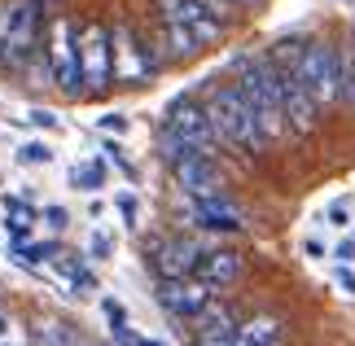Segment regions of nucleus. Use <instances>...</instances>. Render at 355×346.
Wrapping results in <instances>:
<instances>
[{
  "label": "nucleus",
  "mask_w": 355,
  "mask_h": 346,
  "mask_svg": "<svg viewBox=\"0 0 355 346\" xmlns=\"http://www.w3.org/2000/svg\"><path fill=\"white\" fill-rule=\"evenodd\" d=\"M237 88L245 96V105H250L254 123L263 128L268 141H277L281 128H285V114H281V66L272 58H241L237 62Z\"/></svg>",
  "instance_id": "obj_1"
},
{
  "label": "nucleus",
  "mask_w": 355,
  "mask_h": 346,
  "mask_svg": "<svg viewBox=\"0 0 355 346\" xmlns=\"http://www.w3.org/2000/svg\"><path fill=\"white\" fill-rule=\"evenodd\" d=\"M211 149H215V128L207 119V105L189 101V96L171 101L167 119H162V158L175 162L180 154H211Z\"/></svg>",
  "instance_id": "obj_2"
},
{
  "label": "nucleus",
  "mask_w": 355,
  "mask_h": 346,
  "mask_svg": "<svg viewBox=\"0 0 355 346\" xmlns=\"http://www.w3.org/2000/svg\"><path fill=\"white\" fill-rule=\"evenodd\" d=\"M207 119H211V128H215V141H224V145H233V149H250V154H254V149L268 145V136L254 123L241 88H215L211 101H207Z\"/></svg>",
  "instance_id": "obj_3"
},
{
  "label": "nucleus",
  "mask_w": 355,
  "mask_h": 346,
  "mask_svg": "<svg viewBox=\"0 0 355 346\" xmlns=\"http://www.w3.org/2000/svg\"><path fill=\"white\" fill-rule=\"evenodd\" d=\"M290 75L311 92V101H316V105L338 101V96H343V88H347V71H343V62H338V53H334L329 44H307V49L294 58Z\"/></svg>",
  "instance_id": "obj_4"
},
{
  "label": "nucleus",
  "mask_w": 355,
  "mask_h": 346,
  "mask_svg": "<svg viewBox=\"0 0 355 346\" xmlns=\"http://www.w3.org/2000/svg\"><path fill=\"white\" fill-rule=\"evenodd\" d=\"M35 31H40V0H13L0 9V66L18 71L35 53Z\"/></svg>",
  "instance_id": "obj_5"
},
{
  "label": "nucleus",
  "mask_w": 355,
  "mask_h": 346,
  "mask_svg": "<svg viewBox=\"0 0 355 346\" xmlns=\"http://www.w3.org/2000/svg\"><path fill=\"white\" fill-rule=\"evenodd\" d=\"M158 5H162V18L189 26L202 44H211V40L224 35V9H220V0H158Z\"/></svg>",
  "instance_id": "obj_6"
},
{
  "label": "nucleus",
  "mask_w": 355,
  "mask_h": 346,
  "mask_svg": "<svg viewBox=\"0 0 355 346\" xmlns=\"http://www.w3.org/2000/svg\"><path fill=\"white\" fill-rule=\"evenodd\" d=\"M211 298H215V289L202 276H162L158 281V307L180 315V320H193Z\"/></svg>",
  "instance_id": "obj_7"
},
{
  "label": "nucleus",
  "mask_w": 355,
  "mask_h": 346,
  "mask_svg": "<svg viewBox=\"0 0 355 346\" xmlns=\"http://www.w3.org/2000/svg\"><path fill=\"white\" fill-rule=\"evenodd\" d=\"M49 75H53V84L66 88V92H79V88H84V75H79V31H75V26L66 22V18L53 26Z\"/></svg>",
  "instance_id": "obj_8"
},
{
  "label": "nucleus",
  "mask_w": 355,
  "mask_h": 346,
  "mask_svg": "<svg viewBox=\"0 0 355 346\" xmlns=\"http://www.w3.org/2000/svg\"><path fill=\"white\" fill-rule=\"evenodd\" d=\"M171 171H175V184H180L189 198H215V193L224 189V175H220L211 154H180L171 162Z\"/></svg>",
  "instance_id": "obj_9"
},
{
  "label": "nucleus",
  "mask_w": 355,
  "mask_h": 346,
  "mask_svg": "<svg viewBox=\"0 0 355 346\" xmlns=\"http://www.w3.org/2000/svg\"><path fill=\"white\" fill-rule=\"evenodd\" d=\"M79 75H84L88 88L110 84V31L105 26H88L79 35Z\"/></svg>",
  "instance_id": "obj_10"
},
{
  "label": "nucleus",
  "mask_w": 355,
  "mask_h": 346,
  "mask_svg": "<svg viewBox=\"0 0 355 346\" xmlns=\"http://www.w3.org/2000/svg\"><path fill=\"white\" fill-rule=\"evenodd\" d=\"M189 215H193V224L207 228V232H241L245 228V215L224 198V193H215V198H193Z\"/></svg>",
  "instance_id": "obj_11"
},
{
  "label": "nucleus",
  "mask_w": 355,
  "mask_h": 346,
  "mask_svg": "<svg viewBox=\"0 0 355 346\" xmlns=\"http://www.w3.org/2000/svg\"><path fill=\"white\" fill-rule=\"evenodd\" d=\"M281 114L298 132H311V128H316V101H311V92L298 84L285 66H281Z\"/></svg>",
  "instance_id": "obj_12"
},
{
  "label": "nucleus",
  "mask_w": 355,
  "mask_h": 346,
  "mask_svg": "<svg viewBox=\"0 0 355 346\" xmlns=\"http://www.w3.org/2000/svg\"><path fill=\"white\" fill-rule=\"evenodd\" d=\"M149 71H154V62H149L145 53L136 49V40H132V35L119 26V31L110 35V75L128 79V84H141V79H145Z\"/></svg>",
  "instance_id": "obj_13"
},
{
  "label": "nucleus",
  "mask_w": 355,
  "mask_h": 346,
  "mask_svg": "<svg viewBox=\"0 0 355 346\" xmlns=\"http://www.w3.org/2000/svg\"><path fill=\"white\" fill-rule=\"evenodd\" d=\"M202 259V245L189 241V237H171V241H158L154 245V268L158 276H193Z\"/></svg>",
  "instance_id": "obj_14"
},
{
  "label": "nucleus",
  "mask_w": 355,
  "mask_h": 346,
  "mask_svg": "<svg viewBox=\"0 0 355 346\" xmlns=\"http://www.w3.org/2000/svg\"><path fill=\"white\" fill-rule=\"evenodd\" d=\"M193 272H198L211 289H220V285H233L237 276H241V259H237L233 250H202V259H198Z\"/></svg>",
  "instance_id": "obj_15"
},
{
  "label": "nucleus",
  "mask_w": 355,
  "mask_h": 346,
  "mask_svg": "<svg viewBox=\"0 0 355 346\" xmlns=\"http://www.w3.org/2000/svg\"><path fill=\"white\" fill-rule=\"evenodd\" d=\"M35 346H92L71 320H58V315H44L35 325Z\"/></svg>",
  "instance_id": "obj_16"
},
{
  "label": "nucleus",
  "mask_w": 355,
  "mask_h": 346,
  "mask_svg": "<svg viewBox=\"0 0 355 346\" xmlns=\"http://www.w3.org/2000/svg\"><path fill=\"white\" fill-rule=\"evenodd\" d=\"M237 346H281V325L272 315H259V320H245L237 334H233Z\"/></svg>",
  "instance_id": "obj_17"
},
{
  "label": "nucleus",
  "mask_w": 355,
  "mask_h": 346,
  "mask_svg": "<svg viewBox=\"0 0 355 346\" xmlns=\"http://www.w3.org/2000/svg\"><path fill=\"white\" fill-rule=\"evenodd\" d=\"M71 184H75L79 193H97V189H105V162H101V158L75 162V167H71Z\"/></svg>",
  "instance_id": "obj_18"
},
{
  "label": "nucleus",
  "mask_w": 355,
  "mask_h": 346,
  "mask_svg": "<svg viewBox=\"0 0 355 346\" xmlns=\"http://www.w3.org/2000/svg\"><path fill=\"white\" fill-rule=\"evenodd\" d=\"M193 320H202V334H237V325H233V311L224 307V302H207V307H202Z\"/></svg>",
  "instance_id": "obj_19"
},
{
  "label": "nucleus",
  "mask_w": 355,
  "mask_h": 346,
  "mask_svg": "<svg viewBox=\"0 0 355 346\" xmlns=\"http://www.w3.org/2000/svg\"><path fill=\"white\" fill-rule=\"evenodd\" d=\"M167 40H171V53H175V58H193V53L202 49V40L189 31V26H180V22H167Z\"/></svg>",
  "instance_id": "obj_20"
},
{
  "label": "nucleus",
  "mask_w": 355,
  "mask_h": 346,
  "mask_svg": "<svg viewBox=\"0 0 355 346\" xmlns=\"http://www.w3.org/2000/svg\"><path fill=\"white\" fill-rule=\"evenodd\" d=\"M18 162H22V167H49V162H53V145H44V141H26V145L18 149Z\"/></svg>",
  "instance_id": "obj_21"
},
{
  "label": "nucleus",
  "mask_w": 355,
  "mask_h": 346,
  "mask_svg": "<svg viewBox=\"0 0 355 346\" xmlns=\"http://www.w3.org/2000/svg\"><path fill=\"white\" fill-rule=\"evenodd\" d=\"M88 259H97V263L114 259V237H110L105 228H92V232H88Z\"/></svg>",
  "instance_id": "obj_22"
},
{
  "label": "nucleus",
  "mask_w": 355,
  "mask_h": 346,
  "mask_svg": "<svg viewBox=\"0 0 355 346\" xmlns=\"http://www.w3.org/2000/svg\"><path fill=\"white\" fill-rule=\"evenodd\" d=\"M18 254H22V263H49L53 254H58V245H53V241H44V245H18Z\"/></svg>",
  "instance_id": "obj_23"
},
{
  "label": "nucleus",
  "mask_w": 355,
  "mask_h": 346,
  "mask_svg": "<svg viewBox=\"0 0 355 346\" xmlns=\"http://www.w3.org/2000/svg\"><path fill=\"white\" fill-rule=\"evenodd\" d=\"M114 206H119V215H123V224H136V215H141V202H136V193H119L114 198Z\"/></svg>",
  "instance_id": "obj_24"
},
{
  "label": "nucleus",
  "mask_w": 355,
  "mask_h": 346,
  "mask_svg": "<svg viewBox=\"0 0 355 346\" xmlns=\"http://www.w3.org/2000/svg\"><path fill=\"white\" fill-rule=\"evenodd\" d=\"M110 338H114V346H145V338L136 334L128 320H123V325H110Z\"/></svg>",
  "instance_id": "obj_25"
},
{
  "label": "nucleus",
  "mask_w": 355,
  "mask_h": 346,
  "mask_svg": "<svg viewBox=\"0 0 355 346\" xmlns=\"http://www.w3.org/2000/svg\"><path fill=\"white\" fill-rule=\"evenodd\" d=\"M26 123H35V128H49V132L62 128V119L53 114V110H26Z\"/></svg>",
  "instance_id": "obj_26"
},
{
  "label": "nucleus",
  "mask_w": 355,
  "mask_h": 346,
  "mask_svg": "<svg viewBox=\"0 0 355 346\" xmlns=\"http://www.w3.org/2000/svg\"><path fill=\"white\" fill-rule=\"evenodd\" d=\"M334 285L343 289L347 298H355V272H351V263H338V272H334Z\"/></svg>",
  "instance_id": "obj_27"
},
{
  "label": "nucleus",
  "mask_w": 355,
  "mask_h": 346,
  "mask_svg": "<svg viewBox=\"0 0 355 346\" xmlns=\"http://www.w3.org/2000/svg\"><path fill=\"white\" fill-rule=\"evenodd\" d=\"M5 232H9V237L22 245L26 237H31V219H22V215H18V219H9V215H5Z\"/></svg>",
  "instance_id": "obj_28"
},
{
  "label": "nucleus",
  "mask_w": 355,
  "mask_h": 346,
  "mask_svg": "<svg viewBox=\"0 0 355 346\" xmlns=\"http://www.w3.org/2000/svg\"><path fill=\"white\" fill-rule=\"evenodd\" d=\"M97 128H101V132H114V136H123V132L132 128V123H128V114H101V119H97Z\"/></svg>",
  "instance_id": "obj_29"
},
{
  "label": "nucleus",
  "mask_w": 355,
  "mask_h": 346,
  "mask_svg": "<svg viewBox=\"0 0 355 346\" xmlns=\"http://www.w3.org/2000/svg\"><path fill=\"white\" fill-rule=\"evenodd\" d=\"M101 149H105V154H110V162H114V167H123L128 175H136V167L128 162V154H123V145H119V141H105Z\"/></svg>",
  "instance_id": "obj_30"
},
{
  "label": "nucleus",
  "mask_w": 355,
  "mask_h": 346,
  "mask_svg": "<svg viewBox=\"0 0 355 346\" xmlns=\"http://www.w3.org/2000/svg\"><path fill=\"white\" fill-rule=\"evenodd\" d=\"M44 219H49V228H66V224H71V211H66V206H44Z\"/></svg>",
  "instance_id": "obj_31"
},
{
  "label": "nucleus",
  "mask_w": 355,
  "mask_h": 346,
  "mask_svg": "<svg viewBox=\"0 0 355 346\" xmlns=\"http://www.w3.org/2000/svg\"><path fill=\"white\" fill-rule=\"evenodd\" d=\"M101 311H105V320H110V325H123V320H128V311H123L119 298H101Z\"/></svg>",
  "instance_id": "obj_32"
},
{
  "label": "nucleus",
  "mask_w": 355,
  "mask_h": 346,
  "mask_svg": "<svg viewBox=\"0 0 355 346\" xmlns=\"http://www.w3.org/2000/svg\"><path fill=\"white\" fill-rule=\"evenodd\" d=\"M334 259H338V263H355V237H343V241H338V245H334Z\"/></svg>",
  "instance_id": "obj_33"
},
{
  "label": "nucleus",
  "mask_w": 355,
  "mask_h": 346,
  "mask_svg": "<svg viewBox=\"0 0 355 346\" xmlns=\"http://www.w3.org/2000/svg\"><path fill=\"white\" fill-rule=\"evenodd\" d=\"M198 346H237V342H233V334H202Z\"/></svg>",
  "instance_id": "obj_34"
},
{
  "label": "nucleus",
  "mask_w": 355,
  "mask_h": 346,
  "mask_svg": "<svg viewBox=\"0 0 355 346\" xmlns=\"http://www.w3.org/2000/svg\"><path fill=\"white\" fill-rule=\"evenodd\" d=\"M329 219H334L338 228H347V224H351V211H347L343 202H334V206H329Z\"/></svg>",
  "instance_id": "obj_35"
},
{
  "label": "nucleus",
  "mask_w": 355,
  "mask_h": 346,
  "mask_svg": "<svg viewBox=\"0 0 355 346\" xmlns=\"http://www.w3.org/2000/svg\"><path fill=\"white\" fill-rule=\"evenodd\" d=\"M343 71H347V96H351V101H355V53H347V66H343Z\"/></svg>",
  "instance_id": "obj_36"
},
{
  "label": "nucleus",
  "mask_w": 355,
  "mask_h": 346,
  "mask_svg": "<svg viewBox=\"0 0 355 346\" xmlns=\"http://www.w3.org/2000/svg\"><path fill=\"white\" fill-rule=\"evenodd\" d=\"M303 254H307V259H324V245H320L316 237H307V241H303Z\"/></svg>",
  "instance_id": "obj_37"
},
{
  "label": "nucleus",
  "mask_w": 355,
  "mask_h": 346,
  "mask_svg": "<svg viewBox=\"0 0 355 346\" xmlns=\"http://www.w3.org/2000/svg\"><path fill=\"white\" fill-rule=\"evenodd\" d=\"M9 334V320H5V315H0V338H5Z\"/></svg>",
  "instance_id": "obj_38"
},
{
  "label": "nucleus",
  "mask_w": 355,
  "mask_h": 346,
  "mask_svg": "<svg viewBox=\"0 0 355 346\" xmlns=\"http://www.w3.org/2000/svg\"><path fill=\"white\" fill-rule=\"evenodd\" d=\"M233 5H263V0H233Z\"/></svg>",
  "instance_id": "obj_39"
},
{
  "label": "nucleus",
  "mask_w": 355,
  "mask_h": 346,
  "mask_svg": "<svg viewBox=\"0 0 355 346\" xmlns=\"http://www.w3.org/2000/svg\"><path fill=\"white\" fill-rule=\"evenodd\" d=\"M145 346H167V342H149V338H145Z\"/></svg>",
  "instance_id": "obj_40"
},
{
  "label": "nucleus",
  "mask_w": 355,
  "mask_h": 346,
  "mask_svg": "<svg viewBox=\"0 0 355 346\" xmlns=\"http://www.w3.org/2000/svg\"><path fill=\"white\" fill-rule=\"evenodd\" d=\"M44 5H53V0H44Z\"/></svg>",
  "instance_id": "obj_41"
}]
</instances>
